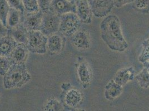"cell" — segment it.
<instances>
[{"label": "cell", "instance_id": "obj_6", "mask_svg": "<svg viewBox=\"0 0 149 111\" xmlns=\"http://www.w3.org/2000/svg\"><path fill=\"white\" fill-rule=\"evenodd\" d=\"M60 22V16L50 10L44 12L43 19L40 31L46 36L58 32Z\"/></svg>", "mask_w": 149, "mask_h": 111}, {"label": "cell", "instance_id": "obj_18", "mask_svg": "<svg viewBox=\"0 0 149 111\" xmlns=\"http://www.w3.org/2000/svg\"><path fill=\"white\" fill-rule=\"evenodd\" d=\"M29 31L27 30L23 23L21 24L15 28L9 29L8 34L13 37L17 43H24L26 44L29 38Z\"/></svg>", "mask_w": 149, "mask_h": 111}, {"label": "cell", "instance_id": "obj_1", "mask_svg": "<svg viewBox=\"0 0 149 111\" xmlns=\"http://www.w3.org/2000/svg\"><path fill=\"white\" fill-rule=\"evenodd\" d=\"M102 41L112 51L122 52L127 49L129 44L125 40L118 17L108 15L100 25Z\"/></svg>", "mask_w": 149, "mask_h": 111}, {"label": "cell", "instance_id": "obj_24", "mask_svg": "<svg viewBox=\"0 0 149 111\" xmlns=\"http://www.w3.org/2000/svg\"><path fill=\"white\" fill-rule=\"evenodd\" d=\"M10 8L7 0H0V19L6 27L7 17Z\"/></svg>", "mask_w": 149, "mask_h": 111}, {"label": "cell", "instance_id": "obj_14", "mask_svg": "<svg viewBox=\"0 0 149 111\" xmlns=\"http://www.w3.org/2000/svg\"><path fill=\"white\" fill-rule=\"evenodd\" d=\"M135 70L132 67L122 68L118 71L112 78L122 86H125L128 82L134 80L135 77Z\"/></svg>", "mask_w": 149, "mask_h": 111}, {"label": "cell", "instance_id": "obj_25", "mask_svg": "<svg viewBox=\"0 0 149 111\" xmlns=\"http://www.w3.org/2000/svg\"><path fill=\"white\" fill-rule=\"evenodd\" d=\"M25 12H37L40 10L38 0H22Z\"/></svg>", "mask_w": 149, "mask_h": 111}, {"label": "cell", "instance_id": "obj_3", "mask_svg": "<svg viewBox=\"0 0 149 111\" xmlns=\"http://www.w3.org/2000/svg\"><path fill=\"white\" fill-rule=\"evenodd\" d=\"M61 88L63 106L69 110H80L79 107L84 101V95L81 91L68 83H63Z\"/></svg>", "mask_w": 149, "mask_h": 111}, {"label": "cell", "instance_id": "obj_29", "mask_svg": "<svg viewBox=\"0 0 149 111\" xmlns=\"http://www.w3.org/2000/svg\"><path fill=\"white\" fill-rule=\"evenodd\" d=\"M134 0H113V6L116 8H121L127 4H130Z\"/></svg>", "mask_w": 149, "mask_h": 111}, {"label": "cell", "instance_id": "obj_21", "mask_svg": "<svg viewBox=\"0 0 149 111\" xmlns=\"http://www.w3.org/2000/svg\"><path fill=\"white\" fill-rule=\"evenodd\" d=\"M135 78L137 81L140 87L142 88L146 89L149 87V72L145 68L135 75Z\"/></svg>", "mask_w": 149, "mask_h": 111}, {"label": "cell", "instance_id": "obj_31", "mask_svg": "<svg viewBox=\"0 0 149 111\" xmlns=\"http://www.w3.org/2000/svg\"><path fill=\"white\" fill-rule=\"evenodd\" d=\"M143 66L144 68H146L147 71L149 72V60H148L145 62H143Z\"/></svg>", "mask_w": 149, "mask_h": 111}, {"label": "cell", "instance_id": "obj_10", "mask_svg": "<svg viewBox=\"0 0 149 111\" xmlns=\"http://www.w3.org/2000/svg\"><path fill=\"white\" fill-rule=\"evenodd\" d=\"M76 3V14L82 24H90L93 15L91 6L87 0H77Z\"/></svg>", "mask_w": 149, "mask_h": 111}, {"label": "cell", "instance_id": "obj_30", "mask_svg": "<svg viewBox=\"0 0 149 111\" xmlns=\"http://www.w3.org/2000/svg\"><path fill=\"white\" fill-rule=\"evenodd\" d=\"M9 30L5 26L0 19V36H4L8 34Z\"/></svg>", "mask_w": 149, "mask_h": 111}, {"label": "cell", "instance_id": "obj_17", "mask_svg": "<svg viewBox=\"0 0 149 111\" xmlns=\"http://www.w3.org/2000/svg\"><path fill=\"white\" fill-rule=\"evenodd\" d=\"M17 43L9 34L0 36V56L10 57Z\"/></svg>", "mask_w": 149, "mask_h": 111}, {"label": "cell", "instance_id": "obj_12", "mask_svg": "<svg viewBox=\"0 0 149 111\" xmlns=\"http://www.w3.org/2000/svg\"><path fill=\"white\" fill-rule=\"evenodd\" d=\"M49 10L58 16L70 12L76 13V3L69 0H52Z\"/></svg>", "mask_w": 149, "mask_h": 111}, {"label": "cell", "instance_id": "obj_23", "mask_svg": "<svg viewBox=\"0 0 149 111\" xmlns=\"http://www.w3.org/2000/svg\"><path fill=\"white\" fill-rule=\"evenodd\" d=\"M133 8L137 11L143 13L149 12V0H134Z\"/></svg>", "mask_w": 149, "mask_h": 111}, {"label": "cell", "instance_id": "obj_9", "mask_svg": "<svg viewBox=\"0 0 149 111\" xmlns=\"http://www.w3.org/2000/svg\"><path fill=\"white\" fill-rule=\"evenodd\" d=\"M91 6L93 15L98 18L105 17L114 7L113 0H87Z\"/></svg>", "mask_w": 149, "mask_h": 111}, {"label": "cell", "instance_id": "obj_2", "mask_svg": "<svg viewBox=\"0 0 149 111\" xmlns=\"http://www.w3.org/2000/svg\"><path fill=\"white\" fill-rule=\"evenodd\" d=\"M26 63H13L11 68L3 76V85L6 89L19 88L25 86L31 80Z\"/></svg>", "mask_w": 149, "mask_h": 111}, {"label": "cell", "instance_id": "obj_27", "mask_svg": "<svg viewBox=\"0 0 149 111\" xmlns=\"http://www.w3.org/2000/svg\"><path fill=\"white\" fill-rule=\"evenodd\" d=\"M11 8L17 10L23 13H25V9L22 0H7Z\"/></svg>", "mask_w": 149, "mask_h": 111}, {"label": "cell", "instance_id": "obj_15", "mask_svg": "<svg viewBox=\"0 0 149 111\" xmlns=\"http://www.w3.org/2000/svg\"><path fill=\"white\" fill-rule=\"evenodd\" d=\"M29 52L30 51L26 44L24 43H17L10 57L14 63L24 64L26 63L27 61Z\"/></svg>", "mask_w": 149, "mask_h": 111}, {"label": "cell", "instance_id": "obj_16", "mask_svg": "<svg viewBox=\"0 0 149 111\" xmlns=\"http://www.w3.org/2000/svg\"><path fill=\"white\" fill-rule=\"evenodd\" d=\"M124 87L116 82L113 79L110 80L105 86L104 96L109 101H113L118 99L122 94Z\"/></svg>", "mask_w": 149, "mask_h": 111}, {"label": "cell", "instance_id": "obj_13", "mask_svg": "<svg viewBox=\"0 0 149 111\" xmlns=\"http://www.w3.org/2000/svg\"><path fill=\"white\" fill-rule=\"evenodd\" d=\"M58 32L47 37V48L51 54H58L60 53L65 45V37L60 32Z\"/></svg>", "mask_w": 149, "mask_h": 111}, {"label": "cell", "instance_id": "obj_4", "mask_svg": "<svg viewBox=\"0 0 149 111\" xmlns=\"http://www.w3.org/2000/svg\"><path fill=\"white\" fill-rule=\"evenodd\" d=\"M81 24L75 13L70 12L62 15L60 16L58 32L65 37H71L80 28Z\"/></svg>", "mask_w": 149, "mask_h": 111}, {"label": "cell", "instance_id": "obj_32", "mask_svg": "<svg viewBox=\"0 0 149 111\" xmlns=\"http://www.w3.org/2000/svg\"><path fill=\"white\" fill-rule=\"evenodd\" d=\"M149 43V38H148V39H146V40H145V41H143L142 44H145V43Z\"/></svg>", "mask_w": 149, "mask_h": 111}, {"label": "cell", "instance_id": "obj_26", "mask_svg": "<svg viewBox=\"0 0 149 111\" xmlns=\"http://www.w3.org/2000/svg\"><path fill=\"white\" fill-rule=\"evenodd\" d=\"M142 46L143 49L138 60L139 62L143 63V62L149 60V43L142 44Z\"/></svg>", "mask_w": 149, "mask_h": 111}, {"label": "cell", "instance_id": "obj_8", "mask_svg": "<svg viewBox=\"0 0 149 111\" xmlns=\"http://www.w3.org/2000/svg\"><path fill=\"white\" fill-rule=\"evenodd\" d=\"M71 42L74 48L80 51H86L91 47L90 34L85 29H79L71 37Z\"/></svg>", "mask_w": 149, "mask_h": 111}, {"label": "cell", "instance_id": "obj_5", "mask_svg": "<svg viewBox=\"0 0 149 111\" xmlns=\"http://www.w3.org/2000/svg\"><path fill=\"white\" fill-rule=\"evenodd\" d=\"M47 36L40 31H29L26 46L29 51L35 54L43 55L47 51Z\"/></svg>", "mask_w": 149, "mask_h": 111}, {"label": "cell", "instance_id": "obj_22", "mask_svg": "<svg viewBox=\"0 0 149 111\" xmlns=\"http://www.w3.org/2000/svg\"><path fill=\"white\" fill-rule=\"evenodd\" d=\"M13 63L10 57L0 56V75L3 76Z\"/></svg>", "mask_w": 149, "mask_h": 111}, {"label": "cell", "instance_id": "obj_7", "mask_svg": "<svg viewBox=\"0 0 149 111\" xmlns=\"http://www.w3.org/2000/svg\"><path fill=\"white\" fill-rule=\"evenodd\" d=\"M77 74L82 87L86 89L90 86L93 80V71L88 62L82 57L77 59L76 63Z\"/></svg>", "mask_w": 149, "mask_h": 111}, {"label": "cell", "instance_id": "obj_19", "mask_svg": "<svg viewBox=\"0 0 149 111\" xmlns=\"http://www.w3.org/2000/svg\"><path fill=\"white\" fill-rule=\"evenodd\" d=\"M24 13L13 8H10L7 17L6 26L8 29L16 27L23 22Z\"/></svg>", "mask_w": 149, "mask_h": 111}, {"label": "cell", "instance_id": "obj_11", "mask_svg": "<svg viewBox=\"0 0 149 111\" xmlns=\"http://www.w3.org/2000/svg\"><path fill=\"white\" fill-rule=\"evenodd\" d=\"M43 16L44 12L41 10L35 12H25L22 23L29 31H40Z\"/></svg>", "mask_w": 149, "mask_h": 111}, {"label": "cell", "instance_id": "obj_28", "mask_svg": "<svg viewBox=\"0 0 149 111\" xmlns=\"http://www.w3.org/2000/svg\"><path fill=\"white\" fill-rule=\"evenodd\" d=\"M52 0H38V3L41 10L43 12L48 11L50 9Z\"/></svg>", "mask_w": 149, "mask_h": 111}, {"label": "cell", "instance_id": "obj_33", "mask_svg": "<svg viewBox=\"0 0 149 111\" xmlns=\"http://www.w3.org/2000/svg\"><path fill=\"white\" fill-rule=\"evenodd\" d=\"M69 1H72V2H75L77 0H69Z\"/></svg>", "mask_w": 149, "mask_h": 111}, {"label": "cell", "instance_id": "obj_20", "mask_svg": "<svg viewBox=\"0 0 149 111\" xmlns=\"http://www.w3.org/2000/svg\"><path fill=\"white\" fill-rule=\"evenodd\" d=\"M64 106L55 97H50L44 103L42 110L46 111H63Z\"/></svg>", "mask_w": 149, "mask_h": 111}, {"label": "cell", "instance_id": "obj_34", "mask_svg": "<svg viewBox=\"0 0 149 111\" xmlns=\"http://www.w3.org/2000/svg\"><path fill=\"white\" fill-rule=\"evenodd\" d=\"M0 98H1V96H0Z\"/></svg>", "mask_w": 149, "mask_h": 111}]
</instances>
